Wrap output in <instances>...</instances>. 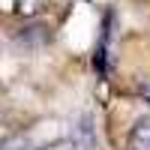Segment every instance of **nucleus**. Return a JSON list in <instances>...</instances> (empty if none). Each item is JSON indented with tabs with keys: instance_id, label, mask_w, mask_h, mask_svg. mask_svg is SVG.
<instances>
[{
	"instance_id": "obj_1",
	"label": "nucleus",
	"mask_w": 150,
	"mask_h": 150,
	"mask_svg": "<svg viewBox=\"0 0 150 150\" xmlns=\"http://www.w3.org/2000/svg\"><path fill=\"white\" fill-rule=\"evenodd\" d=\"M129 150H150V114L135 120L129 132Z\"/></svg>"
},
{
	"instance_id": "obj_2",
	"label": "nucleus",
	"mask_w": 150,
	"mask_h": 150,
	"mask_svg": "<svg viewBox=\"0 0 150 150\" xmlns=\"http://www.w3.org/2000/svg\"><path fill=\"white\" fill-rule=\"evenodd\" d=\"M0 150H33L27 135H9V138L0 144Z\"/></svg>"
},
{
	"instance_id": "obj_3",
	"label": "nucleus",
	"mask_w": 150,
	"mask_h": 150,
	"mask_svg": "<svg viewBox=\"0 0 150 150\" xmlns=\"http://www.w3.org/2000/svg\"><path fill=\"white\" fill-rule=\"evenodd\" d=\"M45 0H15V12H21V15H33V12L42 9Z\"/></svg>"
},
{
	"instance_id": "obj_4",
	"label": "nucleus",
	"mask_w": 150,
	"mask_h": 150,
	"mask_svg": "<svg viewBox=\"0 0 150 150\" xmlns=\"http://www.w3.org/2000/svg\"><path fill=\"white\" fill-rule=\"evenodd\" d=\"M42 150H78V147H75V141H51V144H45Z\"/></svg>"
},
{
	"instance_id": "obj_5",
	"label": "nucleus",
	"mask_w": 150,
	"mask_h": 150,
	"mask_svg": "<svg viewBox=\"0 0 150 150\" xmlns=\"http://www.w3.org/2000/svg\"><path fill=\"white\" fill-rule=\"evenodd\" d=\"M138 93H141V96L147 99V102H150V81H144V84L138 87Z\"/></svg>"
}]
</instances>
